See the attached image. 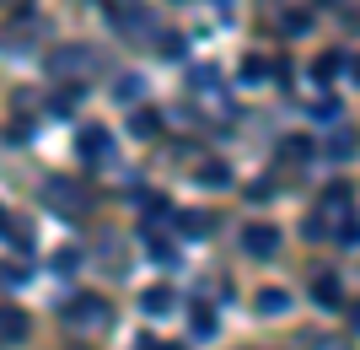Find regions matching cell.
<instances>
[{
  "instance_id": "obj_1",
  "label": "cell",
  "mask_w": 360,
  "mask_h": 350,
  "mask_svg": "<svg viewBox=\"0 0 360 350\" xmlns=\"http://www.w3.org/2000/svg\"><path fill=\"white\" fill-rule=\"evenodd\" d=\"M108 318V307H103V296H70V307H65V323L70 329H97V323Z\"/></svg>"
},
{
  "instance_id": "obj_2",
  "label": "cell",
  "mask_w": 360,
  "mask_h": 350,
  "mask_svg": "<svg viewBox=\"0 0 360 350\" xmlns=\"http://www.w3.org/2000/svg\"><path fill=\"white\" fill-rule=\"evenodd\" d=\"M242 248H248L253 259H274V254H280V232H274L269 221H258V227L242 232Z\"/></svg>"
},
{
  "instance_id": "obj_3",
  "label": "cell",
  "mask_w": 360,
  "mask_h": 350,
  "mask_svg": "<svg viewBox=\"0 0 360 350\" xmlns=\"http://www.w3.org/2000/svg\"><path fill=\"white\" fill-rule=\"evenodd\" d=\"M108 146H113V140H108V130H103V124H86V130L75 135V151L86 156V162H103V156H108Z\"/></svg>"
},
{
  "instance_id": "obj_4",
  "label": "cell",
  "mask_w": 360,
  "mask_h": 350,
  "mask_svg": "<svg viewBox=\"0 0 360 350\" xmlns=\"http://www.w3.org/2000/svg\"><path fill=\"white\" fill-rule=\"evenodd\" d=\"M22 339H27V318L0 302V345H22Z\"/></svg>"
},
{
  "instance_id": "obj_5",
  "label": "cell",
  "mask_w": 360,
  "mask_h": 350,
  "mask_svg": "<svg viewBox=\"0 0 360 350\" xmlns=\"http://www.w3.org/2000/svg\"><path fill=\"white\" fill-rule=\"evenodd\" d=\"M140 307H146L150 318H162V313H172V307H178V291H172V286H150L146 296H140Z\"/></svg>"
},
{
  "instance_id": "obj_6",
  "label": "cell",
  "mask_w": 360,
  "mask_h": 350,
  "mask_svg": "<svg viewBox=\"0 0 360 350\" xmlns=\"http://www.w3.org/2000/svg\"><path fill=\"white\" fill-rule=\"evenodd\" d=\"M49 65H54V70H91V54L86 49H54Z\"/></svg>"
},
{
  "instance_id": "obj_7",
  "label": "cell",
  "mask_w": 360,
  "mask_h": 350,
  "mask_svg": "<svg viewBox=\"0 0 360 350\" xmlns=\"http://www.w3.org/2000/svg\"><path fill=\"white\" fill-rule=\"evenodd\" d=\"M312 296H317V307H339V302H345V286H339L333 275H317V280H312Z\"/></svg>"
},
{
  "instance_id": "obj_8",
  "label": "cell",
  "mask_w": 360,
  "mask_h": 350,
  "mask_svg": "<svg viewBox=\"0 0 360 350\" xmlns=\"http://www.w3.org/2000/svg\"><path fill=\"white\" fill-rule=\"evenodd\" d=\"M285 302H290V296L280 286H264V291H258V313H285Z\"/></svg>"
},
{
  "instance_id": "obj_9",
  "label": "cell",
  "mask_w": 360,
  "mask_h": 350,
  "mask_svg": "<svg viewBox=\"0 0 360 350\" xmlns=\"http://www.w3.org/2000/svg\"><path fill=\"white\" fill-rule=\"evenodd\" d=\"M328 156H355V135H349V130H333L328 135Z\"/></svg>"
},
{
  "instance_id": "obj_10",
  "label": "cell",
  "mask_w": 360,
  "mask_h": 350,
  "mask_svg": "<svg viewBox=\"0 0 360 350\" xmlns=\"http://www.w3.org/2000/svg\"><path fill=\"white\" fill-rule=\"evenodd\" d=\"M312 70H317V81H333L339 70H345V54H323V60H317Z\"/></svg>"
},
{
  "instance_id": "obj_11",
  "label": "cell",
  "mask_w": 360,
  "mask_h": 350,
  "mask_svg": "<svg viewBox=\"0 0 360 350\" xmlns=\"http://www.w3.org/2000/svg\"><path fill=\"white\" fill-rule=\"evenodd\" d=\"M140 87H146L140 76H124L119 87H113V97H119V103H140Z\"/></svg>"
},
{
  "instance_id": "obj_12",
  "label": "cell",
  "mask_w": 360,
  "mask_h": 350,
  "mask_svg": "<svg viewBox=\"0 0 360 350\" xmlns=\"http://www.w3.org/2000/svg\"><path fill=\"white\" fill-rule=\"evenodd\" d=\"M113 22H119V27H129V32H150V16H146V11H119Z\"/></svg>"
},
{
  "instance_id": "obj_13",
  "label": "cell",
  "mask_w": 360,
  "mask_h": 350,
  "mask_svg": "<svg viewBox=\"0 0 360 350\" xmlns=\"http://www.w3.org/2000/svg\"><path fill=\"white\" fill-rule=\"evenodd\" d=\"M199 183H215V189H226V183H231V173H226L221 162H205V168H199Z\"/></svg>"
},
{
  "instance_id": "obj_14",
  "label": "cell",
  "mask_w": 360,
  "mask_h": 350,
  "mask_svg": "<svg viewBox=\"0 0 360 350\" xmlns=\"http://www.w3.org/2000/svg\"><path fill=\"white\" fill-rule=\"evenodd\" d=\"M135 135H140V140L156 135V113H150V108H140V113H135Z\"/></svg>"
},
{
  "instance_id": "obj_15",
  "label": "cell",
  "mask_w": 360,
  "mask_h": 350,
  "mask_svg": "<svg viewBox=\"0 0 360 350\" xmlns=\"http://www.w3.org/2000/svg\"><path fill=\"white\" fill-rule=\"evenodd\" d=\"M156 49H162L167 60H183V38H178V32H167V38H156Z\"/></svg>"
},
{
  "instance_id": "obj_16",
  "label": "cell",
  "mask_w": 360,
  "mask_h": 350,
  "mask_svg": "<svg viewBox=\"0 0 360 350\" xmlns=\"http://www.w3.org/2000/svg\"><path fill=\"white\" fill-rule=\"evenodd\" d=\"M194 335H215V313L210 307H194Z\"/></svg>"
},
{
  "instance_id": "obj_17",
  "label": "cell",
  "mask_w": 360,
  "mask_h": 350,
  "mask_svg": "<svg viewBox=\"0 0 360 350\" xmlns=\"http://www.w3.org/2000/svg\"><path fill=\"white\" fill-rule=\"evenodd\" d=\"M285 156H312V140H307V135H296V140H285Z\"/></svg>"
},
{
  "instance_id": "obj_18",
  "label": "cell",
  "mask_w": 360,
  "mask_h": 350,
  "mask_svg": "<svg viewBox=\"0 0 360 350\" xmlns=\"http://www.w3.org/2000/svg\"><path fill=\"white\" fill-rule=\"evenodd\" d=\"M339 243H360V227H355V221H339Z\"/></svg>"
},
{
  "instance_id": "obj_19",
  "label": "cell",
  "mask_w": 360,
  "mask_h": 350,
  "mask_svg": "<svg viewBox=\"0 0 360 350\" xmlns=\"http://www.w3.org/2000/svg\"><path fill=\"white\" fill-rule=\"evenodd\" d=\"M16 280H22V270H16V264H0V286H16Z\"/></svg>"
},
{
  "instance_id": "obj_20",
  "label": "cell",
  "mask_w": 360,
  "mask_h": 350,
  "mask_svg": "<svg viewBox=\"0 0 360 350\" xmlns=\"http://www.w3.org/2000/svg\"><path fill=\"white\" fill-rule=\"evenodd\" d=\"M140 350H172V345H162V339H140Z\"/></svg>"
},
{
  "instance_id": "obj_21",
  "label": "cell",
  "mask_w": 360,
  "mask_h": 350,
  "mask_svg": "<svg viewBox=\"0 0 360 350\" xmlns=\"http://www.w3.org/2000/svg\"><path fill=\"white\" fill-rule=\"evenodd\" d=\"M6 232H11V221H6V211H0V237H6Z\"/></svg>"
},
{
  "instance_id": "obj_22",
  "label": "cell",
  "mask_w": 360,
  "mask_h": 350,
  "mask_svg": "<svg viewBox=\"0 0 360 350\" xmlns=\"http://www.w3.org/2000/svg\"><path fill=\"white\" fill-rule=\"evenodd\" d=\"M355 81H360V60H355Z\"/></svg>"
},
{
  "instance_id": "obj_23",
  "label": "cell",
  "mask_w": 360,
  "mask_h": 350,
  "mask_svg": "<svg viewBox=\"0 0 360 350\" xmlns=\"http://www.w3.org/2000/svg\"><path fill=\"white\" fill-rule=\"evenodd\" d=\"M323 6H339V0H323Z\"/></svg>"
}]
</instances>
